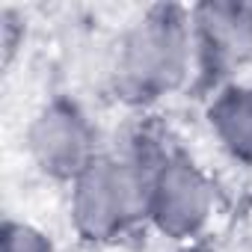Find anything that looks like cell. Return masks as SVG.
Segmentation results:
<instances>
[{"mask_svg":"<svg viewBox=\"0 0 252 252\" xmlns=\"http://www.w3.org/2000/svg\"><path fill=\"white\" fill-rule=\"evenodd\" d=\"M190 12L181 6H152L119 51V98L128 104H152L175 92L190 71Z\"/></svg>","mask_w":252,"mask_h":252,"instance_id":"obj_1","label":"cell"},{"mask_svg":"<svg viewBox=\"0 0 252 252\" xmlns=\"http://www.w3.org/2000/svg\"><path fill=\"white\" fill-rule=\"evenodd\" d=\"M163 152L140 146L134 158H95L71 190V217L86 240H116L137 220L149 217V187Z\"/></svg>","mask_w":252,"mask_h":252,"instance_id":"obj_2","label":"cell"},{"mask_svg":"<svg viewBox=\"0 0 252 252\" xmlns=\"http://www.w3.org/2000/svg\"><path fill=\"white\" fill-rule=\"evenodd\" d=\"M214 190L199 166L181 152H163L152 172L149 220L172 240L193 237L211 214Z\"/></svg>","mask_w":252,"mask_h":252,"instance_id":"obj_3","label":"cell"},{"mask_svg":"<svg viewBox=\"0 0 252 252\" xmlns=\"http://www.w3.org/2000/svg\"><path fill=\"white\" fill-rule=\"evenodd\" d=\"M199 83L217 86L252 60V3L214 0L190 9Z\"/></svg>","mask_w":252,"mask_h":252,"instance_id":"obj_4","label":"cell"},{"mask_svg":"<svg viewBox=\"0 0 252 252\" xmlns=\"http://www.w3.org/2000/svg\"><path fill=\"white\" fill-rule=\"evenodd\" d=\"M30 155L42 172L54 178L74 181L98 155H95V131L77 104L60 98L48 104L27 134Z\"/></svg>","mask_w":252,"mask_h":252,"instance_id":"obj_5","label":"cell"},{"mask_svg":"<svg viewBox=\"0 0 252 252\" xmlns=\"http://www.w3.org/2000/svg\"><path fill=\"white\" fill-rule=\"evenodd\" d=\"M211 128L222 149L252 163V86H225L208 107Z\"/></svg>","mask_w":252,"mask_h":252,"instance_id":"obj_6","label":"cell"},{"mask_svg":"<svg viewBox=\"0 0 252 252\" xmlns=\"http://www.w3.org/2000/svg\"><path fill=\"white\" fill-rule=\"evenodd\" d=\"M3 252H54V243L27 222L6 220L3 225Z\"/></svg>","mask_w":252,"mask_h":252,"instance_id":"obj_7","label":"cell"}]
</instances>
